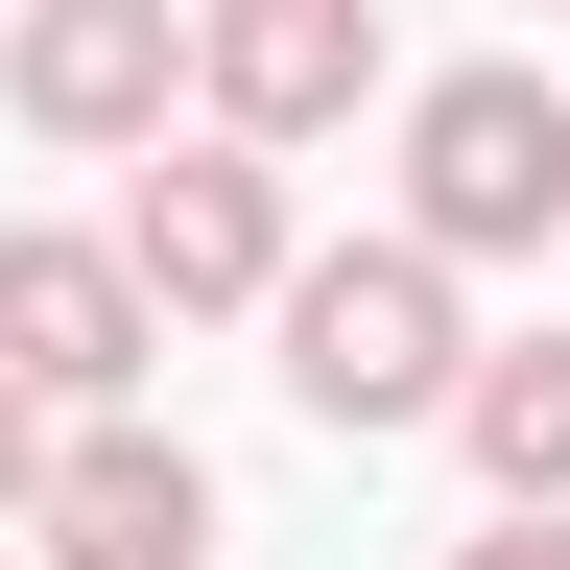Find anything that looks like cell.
<instances>
[{
	"mask_svg": "<svg viewBox=\"0 0 570 570\" xmlns=\"http://www.w3.org/2000/svg\"><path fill=\"white\" fill-rule=\"evenodd\" d=\"M570 214V96L547 71H428L404 96V238L428 262H547Z\"/></svg>",
	"mask_w": 570,
	"mask_h": 570,
	"instance_id": "obj_2",
	"label": "cell"
},
{
	"mask_svg": "<svg viewBox=\"0 0 570 570\" xmlns=\"http://www.w3.org/2000/svg\"><path fill=\"white\" fill-rule=\"evenodd\" d=\"M452 570H570V499H499V523H475Z\"/></svg>",
	"mask_w": 570,
	"mask_h": 570,
	"instance_id": "obj_9",
	"label": "cell"
},
{
	"mask_svg": "<svg viewBox=\"0 0 570 570\" xmlns=\"http://www.w3.org/2000/svg\"><path fill=\"white\" fill-rule=\"evenodd\" d=\"M190 96L238 142H333L356 96H381V0H214V24H190Z\"/></svg>",
	"mask_w": 570,
	"mask_h": 570,
	"instance_id": "obj_6",
	"label": "cell"
},
{
	"mask_svg": "<svg viewBox=\"0 0 570 570\" xmlns=\"http://www.w3.org/2000/svg\"><path fill=\"white\" fill-rule=\"evenodd\" d=\"M119 262H142V309H262V285H285V142H238V119H214V142H167V119H142V190H119Z\"/></svg>",
	"mask_w": 570,
	"mask_h": 570,
	"instance_id": "obj_3",
	"label": "cell"
},
{
	"mask_svg": "<svg viewBox=\"0 0 570 570\" xmlns=\"http://www.w3.org/2000/svg\"><path fill=\"white\" fill-rule=\"evenodd\" d=\"M262 309H285V404H309V428H428V404H452V262H428V238H356V262H285L262 285Z\"/></svg>",
	"mask_w": 570,
	"mask_h": 570,
	"instance_id": "obj_1",
	"label": "cell"
},
{
	"mask_svg": "<svg viewBox=\"0 0 570 570\" xmlns=\"http://www.w3.org/2000/svg\"><path fill=\"white\" fill-rule=\"evenodd\" d=\"M0 96H24V142H142L190 96V24H167V0H24Z\"/></svg>",
	"mask_w": 570,
	"mask_h": 570,
	"instance_id": "obj_7",
	"label": "cell"
},
{
	"mask_svg": "<svg viewBox=\"0 0 570 570\" xmlns=\"http://www.w3.org/2000/svg\"><path fill=\"white\" fill-rule=\"evenodd\" d=\"M142 356H167V309L119 238H0V381L24 404H142Z\"/></svg>",
	"mask_w": 570,
	"mask_h": 570,
	"instance_id": "obj_5",
	"label": "cell"
},
{
	"mask_svg": "<svg viewBox=\"0 0 570 570\" xmlns=\"http://www.w3.org/2000/svg\"><path fill=\"white\" fill-rule=\"evenodd\" d=\"M24 452H48V404H24V381H0V523H24Z\"/></svg>",
	"mask_w": 570,
	"mask_h": 570,
	"instance_id": "obj_10",
	"label": "cell"
},
{
	"mask_svg": "<svg viewBox=\"0 0 570 570\" xmlns=\"http://www.w3.org/2000/svg\"><path fill=\"white\" fill-rule=\"evenodd\" d=\"M428 428H452L499 499H570V356H547V333H523V356H452V404H428Z\"/></svg>",
	"mask_w": 570,
	"mask_h": 570,
	"instance_id": "obj_8",
	"label": "cell"
},
{
	"mask_svg": "<svg viewBox=\"0 0 570 570\" xmlns=\"http://www.w3.org/2000/svg\"><path fill=\"white\" fill-rule=\"evenodd\" d=\"M24 570H214V475L119 404H48L24 452Z\"/></svg>",
	"mask_w": 570,
	"mask_h": 570,
	"instance_id": "obj_4",
	"label": "cell"
}]
</instances>
